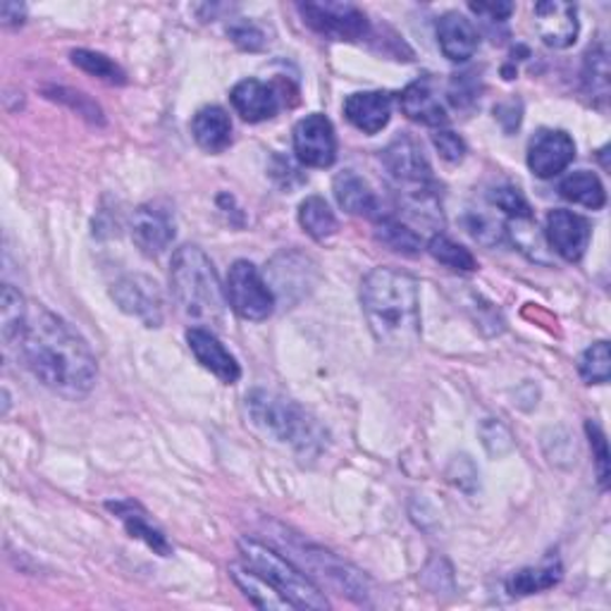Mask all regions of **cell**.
Segmentation results:
<instances>
[{"instance_id":"obj_1","label":"cell","mask_w":611,"mask_h":611,"mask_svg":"<svg viewBox=\"0 0 611 611\" xmlns=\"http://www.w3.org/2000/svg\"><path fill=\"white\" fill-rule=\"evenodd\" d=\"M20 349L34 378L60 397H87L99 375L93 351L84 337L43 306H29Z\"/></svg>"},{"instance_id":"obj_2","label":"cell","mask_w":611,"mask_h":611,"mask_svg":"<svg viewBox=\"0 0 611 611\" xmlns=\"http://www.w3.org/2000/svg\"><path fill=\"white\" fill-rule=\"evenodd\" d=\"M361 306L382 349L411 351L421 342V301L409 272L373 268L361 282Z\"/></svg>"},{"instance_id":"obj_3","label":"cell","mask_w":611,"mask_h":611,"mask_svg":"<svg viewBox=\"0 0 611 611\" xmlns=\"http://www.w3.org/2000/svg\"><path fill=\"white\" fill-rule=\"evenodd\" d=\"M170 287L180 311L206 325L222 323L224 289L211 259L199 247L177 249L170 263Z\"/></svg>"},{"instance_id":"obj_4","label":"cell","mask_w":611,"mask_h":611,"mask_svg":"<svg viewBox=\"0 0 611 611\" xmlns=\"http://www.w3.org/2000/svg\"><path fill=\"white\" fill-rule=\"evenodd\" d=\"M247 409L256 425L270 438L292 447L301 457H318L323 452L325 430L297 401L268 390H253L247 394Z\"/></svg>"},{"instance_id":"obj_5","label":"cell","mask_w":611,"mask_h":611,"mask_svg":"<svg viewBox=\"0 0 611 611\" xmlns=\"http://www.w3.org/2000/svg\"><path fill=\"white\" fill-rule=\"evenodd\" d=\"M239 554L244 559V567L259 573L261 578L276 588L282 598L292 604V609H328L330 602L320 588L311 581L309 575L299 571L292 561L282 557L280 552L272 550V547L241 538L239 540Z\"/></svg>"},{"instance_id":"obj_6","label":"cell","mask_w":611,"mask_h":611,"mask_svg":"<svg viewBox=\"0 0 611 611\" xmlns=\"http://www.w3.org/2000/svg\"><path fill=\"white\" fill-rule=\"evenodd\" d=\"M303 24L330 41H359L368 34V18L351 3L306 0L297 6Z\"/></svg>"},{"instance_id":"obj_7","label":"cell","mask_w":611,"mask_h":611,"mask_svg":"<svg viewBox=\"0 0 611 611\" xmlns=\"http://www.w3.org/2000/svg\"><path fill=\"white\" fill-rule=\"evenodd\" d=\"M232 311L244 320H266L276 309V292L263 280L253 263L237 261L228 272V287H224Z\"/></svg>"},{"instance_id":"obj_8","label":"cell","mask_w":611,"mask_h":611,"mask_svg":"<svg viewBox=\"0 0 611 611\" xmlns=\"http://www.w3.org/2000/svg\"><path fill=\"white\" fill-rule=\"evenodd\" d=\"M382 163L399 184L409 187V191L432 189L430 163L413 137L399 134L390 147L382 151Z\"/></svg>"},{"instance_id":"obj_9","label":"cell","mask_w":611,"mask_h":611,"mask_svg":"<svg viewBox=\"0 0 611 611\" xmlns=\"http://www.w3.org/2000/svg\"><path fill=\"white\" fill-rule=\"evenodd\" d=\"M294 153L306 168H330L337 158V137L332 122L313 112L294 127Z\"/></svg>"},{"instance_id":"obj_10","label":"cell","mask_w":611,"mask_h":611,"mask_svg":"<svg viewBox=\"0 0 611 611\" xmlns=\"http://www.w3.org/2000/svg\"><path fill=\"white\" fill-rule=\"evenodd\" d=\"M112 299L124 313L139 318L147 328L163 323V297L158 284L147 276H127L112 284Z\"/></svg>"},{"instance_id":"obj_11","label":"cell","mask_w":611,"mask_h":611,"mask_svg":"<svg viewBox=\"0 0 611 611\" xmlns=\"http://www.w3.org/2000/svg\"><path fill=\"white\" fill-rule=\"evenodd\" d=\"M575 158L573 139L561 130H540L528 143V168L540 180L564 172Z\"/></svg>"},{"instance_id":"obj_12","label":"cell","mask_w":611,"mask_h":611,"mask_svg":"<svg viewBox=\"0 0 611 611\" xmlns=\"http://www.w3.org/2000/svg\"><path fill=\"white\" fill-rule=\"evenodd\" d=\"M544 232L550 247L569 263L583 259L592 237L590 222L573 211H564V208H557V211L547 216Z\"/></svg>"},{"instance_id":"obj_13","label":"cell","mask_w":611,"mask_h":611,"mask_svg":"<svg viewBox=\"0 0 611 611\" xmlns=\"http://www.w3.org/2000/svg\"><path fill=\"white\" fill-rule=\"evenodd\" d=\"M132 239L147 256H160L174 239V222L168 208L158 203H147L134 211L132 218Z\"/></svg>"},{"instance_id":"obj_14","label":"cell","mask_w":611,"mask_h":611,"mask_svg":"<svg viewBox=\"0 0 611 611\" xmlns=\"http://www.w3.org/2000/svg\"><path fill=\"white\" fill-rule=\"evenodd\" d=\"M535 27L550 48H569L578 39V10L564 0H542L535 6Z\"/></svg>"},{"instance_id":"obj_15","label":"cell","mask_w":611,"mask_h":611,"mask_svg":"<svg viewBox=\"0 0 611 611\" xmlns=\"http://www.w3.org/2000/svg\"><path fill=\"white\" fill-rule=\"evenodd\" d=\"M187 344L194 353L197 361L206 368V371H211L216 378H220L222 382H237L241 375V368L237 363V359L232 353L224 349V344L218 340L213 330L208 328H191L187 332Z\"/></svg>"},{"instance_id":"obj_16","label":"cell","mask_w":611,"mask_h":611,"mask_svg":"<svg viewBox=\"0 0 611 611\" xmlns=\"http://www.w3.org/2000/svg\"><path fill=\"white\" fill-rule=\"evenodd\" d=\"M344 116L363 134H378L392 118V96L384 91L351 93L344 101Z\"/></svg>"},{"instance_id":"obj_17","label":"cell","mask_w":611,"mask_h":611,"mask_svg":"<svg viewBox=\"0 0 611 611\" xmlns=\"http://www.w3.org/2000/svg\"><path fill=\"white\" fill-rule=\"evenodd\" d=\"M232 106L247 122H263L278 116L282 106L280 93L259 82V79H244L232 89Z\"/></svg>"},{"instance_id":"obj_18","label":"cell","mask_w":611,"mask_h":611,"mask_svg":"<svg viewBox=\"0 0 611 611\" xmlns=\"http://www.w3.org/2000/svg\"><path fill=\"white\" fill-rule=\"evenodd\" d=\"M438 41L442 53L452 62L471 60L480 46L478 29L461 12H447L438 22Z\"/></svg>"},{"instance_id":"obj_19","label":"cell","mask_w":611,"mask_h":611,"mask_svg":"<svg viewBox=\"0 0 611 611\" xmlns=\"http://www.w3.org/2000/svg\"><path fill=\"white\" fill-rule=\"evenodd\" d=\"M399 106L409 120L428 127H442L449 120L440 96L430 84V79H418V82L409 84L399 96Z\"/></svg>"},{"instance_id":"obj_20","label":"cell","mask_w":611,"mask_h":611,"mask_svg":"<svg viewBox=\"0 0 611 611\" xmlns=\"http://www.w3.org/2000/svg\"><path fill=\"white\" fill-rule=\"evenodd\" d=\"M334 199L340 203L347 213L351 216H365L378 220L380 213V201L375 191L371 189L363 177H359L353 170H344L334 177Z\"/></svg>"},{"instance_id":"obj_21","label":"cell","mask_w":611,"mask_h":611,"mask_svg":"<svg viewBox=\"0 0 611 611\" xmlns=\"http://www.w3.org/2000/svg\"><path fill=\"white\" fill-rule=\"evenodd\" d=\"M191 134L203 151L222 153L232 143V120L220 106H206L191 120Z\"/></svg>"},{"instance_id":"obj_22","label":"cell","mask_w":611,"mask_h":611,"mask_svg":"<svg viewBox=\"0 0 611 611\" xmlns=\"http://www.w3.org/2000/svg\"><path fill=\"white\" fill-rule=\"evenodd\" d=\"M108 509L124 523L127 533H130L132 538L143 540L158 554H163V557L172 554V547H170L168 538L160 533V530L147 519V513H143L134 502H110Z\"/></svg>"},{"instance_id":"obj_23","label":"cell","mask_w":611,"mask_h":611,"mask_svg":"<svg viewBox=\"0 0 611 611\" xmlns=\"http://www.w3.org/2000/svg\"><path fill=\"white\" fill-rule=\"evenodd\" d=\"M559 194L567 201L592 208V211H598V208H602L607 201L600 177L588 170H578L564 177V182L559 184Z\"/></svg>"},{"instance_id":"obj_24","label":"cell","mask_w":611,"mask_h":611,"mask_svg":"<svg viewBox=\"0 0 611 611\" xmlns=\"http://www.w3.org/2000/svg\"><path fill=\"white\" fill-rule=\"evenodd\" d=\"M232 578L234 583L244 590L247 598L261 609H292L282 594L272 588L266 578H261L256 571H251L249 567H232Z\"/></svg>"},{"instance_id":"obj_25","label":"cell","mask_w":611,"mask_h":611,"mask_svg":"<svg viewBox=\"0 0 611 611\" xmlns=\"http://www.w3.org/2000/svg\"><path fill=\"white\" fill-rule=\"evenodd\" d=\"M299 222L303 232L315 241H325L337 232V218L325 199L309 197L299 206Z\"/></svg>"},{"instance_id":"obj_26","label":"cell","mask_w":611,"mask_h":611,"mask_svg":"<svg viewBox=\"0 0 611 611\" xmlns=\"http://www.w3.org/2000/svg\"><path fill=\"white\" fill-rule=\"evenodd\" d=\"M375 234L384 247H390L397 253L418 256L423 249V239L418 237L411 228H407L404 222H399L397 218H390V216H380L375 220Z\"/></svg>"},{"instance_id":"obj_27","label":"cell","mask_w":611,"mask_h":611,"mask_svg":"<svg viewBox=\"0 0 611 611\" xmlns=\"http://www.w3.org/2000/svg\"><path fill=\"white\" fill-rule=\"evenodd\" d=\"M29 306L24 303L18 289L6 284L3 294H0V318H3V340L8 347L20 342V334L27 323Z\"/></svg>"},{"instance_id":"obj_28","label":"cell","mask_w":611,"mask_h":611,"mask_svg":"<svg viewBox=\"0 0 611 611\" xmlns=\"http://www.w3.org/2000/svg\"><path fill=\"white\" fill-rule=\"evenodd\" d=\"M561 581V564L559 561H547L544 567L538 569H523L513 573L509 581L511 594H535L542 590H550Z\"/></svg>"},{"instance_id":"obj_29","label":"cell","mask_w":611,"mask_h":611,"mask_svg":"<svg viewBox=\"0 0 611 611\" xmlns=\"http://www.w3.org/2000/svg\"><path fill=\"white\" fill-rule=\"evenodd\" d=\"M583 87L592 101H607L609 96V60L604 46L590 48L583 68Z\"/></svg>"},{"instance_id":"obj_30","label":"cell","mask_w":611,"mask_h":611,"mask_svg":"<svg viewBox=\"0 0 611 611\" xmlns=\"http://www.w3.org/2000/svg\"><path fill=\"white\" fill-rule=\"evenodd\" d=\"M72 62H74V66L79 70H84L91 77H99V79H103V82H108V84H118V87L127 84L124 70L118 66L116 60H110L103 53H96V51H87V48H79V51H72Z\"/></svg>"},{"instance_id":"obj_31","label":"cell","mask_w":611,"mask_h":611,"mask_svg":"<svg viewBox=\"0 0 611 611\" xmlns=\"http://www.w3.org/2000/svg\"><path fill=\"white\" fill-rule=\"evenodd\" d=\"M428 251L432 253V259L440 261L449 270H457V272H475L478 270L473 253L444 234L432 237L428 244Z\"/></svg>"},{"instance_id":"obj_32","label":"cell","mask_w":611,"mask_h":611,"mask_svg":"<svg viewBox=\"0 0 611 611\" xmlns=\"http://www.w3.org/2000/svg\"><path fill=\"white\" fill-rule=\"evenodd\" d=\"M578 373L588 384H604L611 378V351L609 342H594L578 361Z\"/></svg>"},{"instance_id":"obj_33","label":"cell","mask_w":611,"mask_h":611,"mask_svg":"<svg viewBox=\"0 0 611 611\" xmlns=\"http://www.w3.org/2000/svg\"><path fill=\"white\" fill-rule=\"evenodd\" d=\"M492 201H494L497 208H500V211H504V213L511 216L513 220H530V218H533V213H530V206H528V201L521 197V191H519V189H513V187H500V189H494Z\"/></svg>"},{"instance_id":"obj_34","label":"cell","mask_w":611,"mask_h":611,"mask_svg":"<svg viewBox=\"0 0 611 611\" xmlns=\"http://www.w3.org/2000/svg\"><path fill=\"white\" fill-rule=\"evenodd\" d=\"M585 430H588L590 447H592V454H594V465H598V480H600L602 488H607V482H609V449H607V438H604L602 428L598 423H594V421H588Z\"/></svg>"},{"instance_id":"obj_35","label":"cell","mask_w":611,"mask_h":611,"mask_svg":"<svg viewBox=\"0 0 611 611\" xmlns=\"http://www.w3.org/2000/svg\"><path fill=\"white\" fill-rule=\"evenodd\" d=\"M432 143H435V149L440 151V156L447 160V163H461L465 156L463 139L449 130H438L432 134Z\"/></svg>"},{"instance_id":"obj_36","label":"cell","mask_w":611,"mask_h":611,"mask_svg":"<svg viewBox=\"0 0 611 611\" xmlns=\"http://www.w3.org/2000/svg\"><path fill=\"white\" fill-rule=\"evenodd\" d=\"M230 37L237 46L241 48H247V51H259V48L266 46V34L263 31L256 27L253 22H247V20H241V22H234L230 27Z\"/></svg>"},{"instance_id":"obj_37","label":"cell","mask_w":611,"mask_h":611,"mask_svg":"<svg viewBox=\"0 0 611 611\" xmlns=\"http://www.w3.org/2000/svg\"><path fill=\"white\" fill-rule=\"evenodd\" d=\"M469 230L478 241H482V244H497V241H500L504 234L502 224L494 222L492 218H485V216H471Z\"/></svg>"},{"instance_id":"obj_38","label":"cell","mask_w":611,"mask_h":611,"mask_svg":"<svg viewBox=\"0 0 611 611\" xmlns=\"http://www.w3.org/2000/svg\"><path fill=\"white\" fill-rule=\"evenodd\" d=\"M53 93H56L53 99H60V101L70 103L72 108H77L79 112H82V116H87V118H91V120H99V118H101V110H99V106H93V103L87 99L84 93H79V91H68V89H56Z\"/></svg>"},{"instance_id":"obj_39","label":"cell","mask_w":611,"mask_h":611,"mask_svg":"<svg viewBox=\"0 0 611 611\" xmlns=\"http://www.w3.org/2000/svg\"><path fill=\"white\" fill-rule=\"evenodd\" d=\"M471 74H461L457 77L454 82H452V89H449V96H452V101L457 108H463V106H469L475 101V96H478V87L471 84Z\"/></svg>"},{"instance_id":"obj_40","label":"cell","mask_w":611,"mask_h":611,"mask_svg":"<svg viewBox=\"0 0 611 611\" xmlns=\"http://www.w3.org/2000/svg\"><path fill=\"white\" fill-rule=\"evenodd\" d=\"M471 10L488 22H507L509 14L513 12L511 3H471Z\"/></svg>"},{"instance_id":"obj_41","label":"cell","mask_w":611,"mask_h":611,"mask_svg":"<svg viewBox=\"0 0 611 611\" xmlns=\"http://www.w3.org/2000/svg\"><path fill=\"white\" fill-rule=\"evenodd\" d=\"M27 18V8L20 3H3L0 6V20L6 24H22Z\"/></svg>"}]
</instances>
